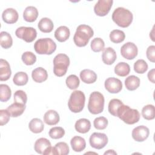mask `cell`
Returning a JSON list of instances; mask_svg holds the SVG:
<instances>
[{
    "label": "cell",
    "instance_id": "8",
    "mask_svg": "<svg viewBox=\"0 0 155 155\" xmlns=\"http://www.w3.org/2000/svg\"><path fill=\"white\" fill-rule=\"evenodd\" d=\"M16 36L26 42H33L37 36V31L31 27H20L15 31Z\"/></svg>",
    "mask_w": 155,
    "mask_h": 155
},
{
    "label": "cell",
    "instance_id": "7",
    "mask_svg": "<svg viewBox=\"0 0 155 155\" xmlns=\"http://www.w3.org/2000/svg\"><path fill=\"white\" fill-rule=\"evenodd\" d=\"M53 65L54 74L58 77L63 76L67 71L70 65V59L67 54L59 53L54 58Z\"/></svg>",
    "mask_w": 155,
    "mask_h": 155
},
{
    "label": "cell",
    "instance_id": "15",
    "mask_svg": "<svg viewBox=\"0 0 155 155\" xmlns=\"http://www.w3.org/2000/svg\"><path fill=\"white\" fill-rule=\"evenodd\" d=\"M12 71L8 62L3 59H0V81H7L11 76Z\"/></svg>",
    "mask_w": 155,
    "mask_h": 155
},
{
    "label": "cell",
    "instance_id": "48",
    "mask_svg": "<svg viewBox=\"0 0 155 155\" xmlns=\"http://www.w3.org/2000/svg\"><path fill=\"white\" fill-rule=\"evenodd\" d=\"M104 154H117V153L113 150H109L104 153Z\"/></svg>",
    "mask_w": 155,
    "mask_h": 155
},
{
    "label": "cell",
    "instance_id": "35",
    "mask_svg": "<svg viewBox=\"0 0 155 155\" xmlns=\"http://www.w3.org/2000/svg\"><path fill=\"white\" fill-rule=\"evenodd\" d=\"M12 91L8 85L6 84L0 85V100L1 102H7L11 97Z\"/></svg>",
    "mask_w": 155,
    "mask_h": 155
},
{
    "label": "cell",
    "instance_id": "20",
    "mask_svg": "<svg viewBox=\"0 0 155 155\" xmlns=\"http://www.w3.org/2000/svg\"><path fill=\"white\" fill-rule=\"evenodd\" d=\"M38 16V11L35 7L28 6L23 12L24 19L28 22H33Z\"/></svg>",
    "mask_w": 155,
    "mask_h": 155
},
{
    "label": "cell",
    "instance_id": "32",
    "mask_svg": "<svg viewBox=\"0 0 155 155\" xmlns=\"http://www.w3.org/2000/svg\"><path fill=\"white\" fill-rule=\"evenodd\" d=\"M125 38L124 32L120 30H114L110 33V39L111 42L118 44L123 42Z\"/></svg>",
    "mask_w": 155,
    "mask_h": 155
},
{
    "label": "cell",
    "instance_id": "1",
    "mask_svg": "<svg viewBox=\"0 0 155 155\" xmlns=\"http://www.w3.org/2000/svg\"><path fill=\"white\" fill-rule=\"evenodd\" d=\"M94 31L92 28L85 24L79 25L73 37L75 45L78 47H85L88 43L90 39L93 36Z\"/></svg>",
    "mask_w": 155,
    "mask_h": 155
},
{
    "label": "cell",
    "instance_id": "19",
    "mask_svg": "<svg viewBox=\"0 0 155 155\" xmlns=\"http://www.w3.org/2000/svg\"><path fill=\"white\" fill-rule=\"evenodd\" d=\"M31 77L35 82L41 83L47 79L48 74L44 68L38 67L32 71Z\"/></svg>",
    "mask_w": 155,
    "mask_h": 155
},
{
    "label": "cell",
    "instance_id": "4",
    "mask_svg": "<svg viewBox=\"0 0 155 155\" xmlns=\"http://www.w3.org/2000/svg\"><path fill=\"white\" fill-rule=\"evenodd\" d=\"M104 97L99 91L92 92L89 97L88 109L90 113L97 114L102 113L104 108Z\"/></svg>",
    "mask_w": 155,
    "mask_h": 155
},
{
    "label": "cell",
    "instance_id": "9",
    "mask_svg": "<svg viewBox=\"0 0 155 155\" xmlns=\"http://www.w3.org/2000/svg\"><path fill=\"white\" fill-rule=\"evenodd\" d=\"M89 142L91 147L97 150H101L107 144L108 137L105 133L95 132L90 136Z\"/></svg>",
    "mask_w": 155,
    "mask_h": 155
},
{
    "label": "cell",
    "instance_id": "47",
    "mask_svg": "<svg viewBox=\"0 0 155 155\" xmlns=\"http://www.w3.org/2000/svg\"><path fill=\"white\" fill-rule=\"evenodd\" d=\"M147 76H148V78L150 81H151L153 84L155 83V81H154V68H153V69H151V70H150L148 71Z\"/></svg>",
    "mask_w": 155,
    "mask_h": 155
},
{
    "label": "cell",
    "instance_id": "27",
    "mask_svg": "<svg viewBox=\"0 0 155 155\" xmlns=\"http://www.w3.org/2000/svg\"><path fill=\"white\" fill-rule=\"evenodd\" d=\"M28 128L32 133H40L44 130V122L39 118H33L29 122Z\"/></svg>",
    "mask_w": 155,
    "mask_h": 155
},
{
    "label": "cell",
    "instance_id": "6",
    "mask_svg": "<svg viewBox=\"0 0 155 155\" xmlns=\"http://www.w3.org/2000/svg\"><path fill=\"white\" fill-rule=\"evenodd\" d=\"M34 48L39 54L50 55L55 51L56 44L51 38H41L35 42Z\"/></svg>",
    "mask_w": 155,
    "mask_h": 155
},
{
    "label": "cell",
    "instance_id": "25",
    "mask_svg": "<svg viewBox=\"0 0 155 155\" xmlns=\"http://www.w3.org/2000/svg\"><path fill=\"white\" fill-rule=\"evenodd\" d=\"M51 146V143L46 138L41 137L36 140L34 145V149L36 152L39 154H43V152L49 147Z\"/></svg>",
    "mask_w": 155,
    "mask_h": 155
},
{
    "label": "cell",
    "instance_id": "39",
    "mask_svg": "<svg viewBox=\"0 0 155 155\" xmlns=\"http://www.w3.org/2000/svg\"><path fill=\"white\" fill-rule=\"evenodd\" d=\"M48 134L50 137L53 139H61L64 136L65 130L61 127H54L50 130Z\"/></svg>",
    "mask_w": 155,
    "mask_h": 155
},
{
    "label": "cell",
    "instance_id": "42",
    "mask_svg": "<svg viewBox=\"0 0 155 155\" xmlns=\"http://www.w3.org/2000/svg\"><path fill=\"white\" fill-rule=\"evenodd\" d=\"M27 101V94L23 90H17L14 93V102L25 104Z\"/></svg>",
    "mask_w": 155,
    "mask_h": 155
},
{
    "label": "cell",
    "instance_id": "11",
    "mask_svg": "<svg viewBox=\"0 0 155 155\" xmlns=\"http://www.w3.org/2000/svg\"><path fill=\"white\" fill-rule=\"evenodd\" d=\"M121 55L125 59L131 60L135 58L138 53V49L135 44L128 42L120 48Z\"/></svg>",
    "mask_w": 155,
    "mask_h": 155
},
{
    "label": "cell",
    "instance_id": "31",
    "mask_svg": "<svg viewBox=\"0 0 155 155\" xmlns=\"http://www.w3.org/2000/svg\"><path fill=\"white\" fill-rule=\"evenodd\" d=\"M28 77L26 73L23 71H19L16 73L13 78L14 84L18 86H22L28 82Z\"/></svg>",
    "mask_w": 155,
    "mask_h": 155
},
{
    "label": "cell",
    "instance_id": "10",
    "mask_svg": "<svg viewBox=\"0 0 155 155\" xmlns=\"http://www.w3.org/2000/svg\"><path fill=\"white\" fill-rule=\"evenodd\" d=\"M113 0H99L94 7V11L96 15L99 16H105L110 12Z\"/></svg>",
    "mask_w": 155,
    "mask_h": 155
},
{
    "label": "cell",
    "instance_id": "26",
    "mask_svg": "<svg viewBox=\"0 0 155 155\" xmlns=\"http://www.w3.org/2000/svg\"><path fill=\"white\" fill-rule=\"evenodd\" d=\"M38 27L43 33H50L53 29L54 25L50 18H43L38 22Z\"/></svg>",
    "mask_w": 155,
    "mask_h": 155
},
{
    "label": "cell",
    "instance_id": "33",
    "mask_svg": "<svg viewBox=\"0 0 155 155\" xmlns=\"http://www.w3.org/2000/svg\"><path fill=\"white\" fill-rule=\"evenodd\" d=\"M142 115L146 120H152L155 117L154 106L151 104H148L144 106L142 110Z\"/></svg>",
    "mask_w": 155,
    "mask_h": 155
},
{
    "label": "cell",
    "instance_id": "46",
    "mask_svg": "<svg viewBox=\"0 0 155 155\" xmlns=\"http://www.w3.org/2000/svg\"><path fill=\"white\" fill-rule=\"evenodd\" d=\"M44 155H47V154H54V155H58V153L54 148V147H48L44 152L43 154Z\"/></svg>",
    "mask_w": 155,
    "mask_h": 155
},
{
    "label": "cell",
    "instance_id": "40",
    "mask_svg": "<svg viewBox=\"0 0 155 155\" xmlns=\"http://www.w3.org/2000/svg\"><path fill=\"white\" fill-rule=\"evenodd\" d=\"M147 63L143 59H138L134 64V70L139 74H143L148 70Z\"/></svg>",
    "mask_w": 155,
    "mask_h": 155
},
{
    "label": "cell",
    "instance_id": "24",
    "mask_svg": "<svg viewBox=\"0 0 155 155\" xmlns=\"http://www.w3.org/2000/svg\"><path fill=\"white\" fill-rule=\"evenodd\" d=\"M76 130L80 133H86L91 128L90 121L85 118H81L78 120L74 125Z\"/></svg>",
    "mask_w": 155,
    "mask_h": 155
},
{
    "label": "cell",
    "instance_id": "18",
    "mask_svg": "<svg viewBox=\"0 0 155 155\" xmlns=\"http://www.w3.org/2000/svg\"><path fill=\"white\" fill-rule=\"evenodd\" d=\"M80 78L82 81L85 84H93L97 80L96 73L90 69H84L80 73Z\"/></svg>",
    "mask_w": 155,
    "mask_h": 155
},
{
    "label": "cell",
    "instance_id": "28",
    "mask_svg": "<svg viewBox=\"0 0 155 155\" xmlns=\"http://www.w3.org/2000/svg\"><path fill=\"white\" fill-rule=\"evenodd\" d=\"M125 85L127 90L130 91L135 90L140 85V79L134 75L129 76L125 80Z\"/></svg>",
    "mask_w": 155,
    "mask_h": 155
},
{
    "label": "cell",
    "instance_id": "30",
    "mask_svg": "<svg viewBox=\"0 0 155 155\" xmlns=\"http://www.w3.org/2000/svg\"><path fill=\"white\" fill-rule=\"evenodd\" d=\"M0 44L1 46L5 48H9L12 46L13 39L11 35L6 31H1L0 33Z\"/></svg>",
    "mask_w": 155,
    "mask_h": 155
},
{
    "label": "cell",
    "instance_id": "3",
    "mask_svg": "<svg viewBox=\"0 0 155 155\" xmlns=\"http://www.w3.org/2000/svg\"><path fill=\"white\" fill-rule=\"evenodd\" d=\"M117 117L128 125L137 123L140 119V114L137 110L131 108L129 106L122 104L117 110Z\"/></svg>",
    "mask_w": 155,
    "mask_h": 155
},
{
    "label": "cell",
    "instance_id": "21",
    "mask_svg": "<svg viewBox=\"0 0 155 155\" xmlns=\"http://www.w3.org/2000/svg\"><path fill=\"white\" fill-rule=\"evenodd\" d=\"M70 31L66 26H60L54 31V37L59 42L66 41L70 37Z\"/></svg>",
    "mask_w": 155,
    "mask_h": 155
},
{
    "label": "cell",
    "instance_id": "34",
    "mask_svg": "<svg viewBox=\"0 0 155 155\" xmlns=\"http://www.w3.org/2000/svg\"><path fill=\"white\" fill-rule=\"evenodd\" d=\"M122 104H124L122 102L118 99H113L110 100L108 107L109 113L113 116L117 117V110Z\"/></svg>",
    "mask_w": 155,
    "mask_h": 155
},
{
    "label": "cell",
    "instance_id": "43",
    "mask_svg": "<svg viewBox=\"0 0 155 155\" xmlns=\"http://www.w3.org/2000/svg\"><path fill=\"white\" fill-rule=\"evenodd\" d=\"M54 148L58 153V154L66 155L69 153V147L67 143L64 142H60L57 143Z\"/></svg>",
    "mask_w": 155,
    "mask_h": 155
},
{
    "label": "cell",
    "instance_id": "44",
    "mask_svg": "<svg viewBox=\"0 0 155 155\" xmlns=\"http://www.w3.org/2000/svg\"><path fill=\"white\" fill-rule=\"evenodd\" d=\"M11 115L7 109L0 110V125L1 126L7 124L10 117Z\"/></svg>",
    "mask_w": 155,
    "mask_h": 155
},
{
    "label": "cell",
    "instance_id": "37",
    "mask_svg": "<svg viewBox=\"0 0 155 155\" xmlns=\"http://www.w3.org/2000/svg\"><path fill=\"white\" fill-rule=\"evenodd\" d=\"M65 83L68 88L71 90H75L79 87L80 81L77 76L75 74H70L67 78Z\"/></svg>",
    "mask_w": 155,
    "mask_h": 155
},
{
    "label": "cell",
    "instance_id": "22",
    "mask_svg": "<svg viewBox=\"0 0 155 155\" xmlns=\"http://www.w3.org/2000/svg\"><path fill=\"white\" fill-rule=\"evenodd\" d=\"M70 144L73 150L76 152H81L83 151L86 147L85 139L78 136H74L70 140Z\"/></svg>",
    "mask_w": 155,
    "mask_h": 155
},
{
    "label": "cell",
    "instance_id": "16",
    "mask_svg": "<svg viewBox=\"0 0 155 155\" xmlns=\"http://www.w3.org/2000/svg\"><path fill=\"white\" fill-rule=\"evenodd\" d=\"M116 53L115 50L111 47H107L103 51L102 59L103 62L107 65L113 64L116 59Z\"/></svg>",
    "mask_w": 155,
    "mask_h": 155
},
{
    "label": "cell",
    "instance_id": "23",
    "mask_svg": "<svg viewBox=\"0 0 155 155\" xmlns=\"http://www.w3.org/2000/svg\"><path fill=\"white\" fill-rule=\"evenodd\" d=\"M25 104L15 102L8 107L7 110L10 113L12 117H16L21 116L25 110Z\"/></svg>",
    "mask_w": 155,
    "mask_h": 155
},
{
    "label": "cell",
    "instance_id": "2",
    "mask_svg": "<svg viewBox=\"0 0 155 155\" xmlns=\"http://www.w3.org/2000/svg\"><path fill=\"white\" fill-rule=\"evenodd\" d=\"M113 21L119 27L126 28L130 25L133 22L132 13L124 7H117L112 13Z\"/></svg>",
    "mask_w": 155,
    "mask_h": 155
},
{
    "label": "cell",
    "instance_id": "14",
    "mask_svg": "<svg viewBox=\"0 0 155 155\" xmlns=\"http://www.w3.org/2000/svg\"><path fill=\"white\" fill-rule=\"evenodd\" d=\"M19 18L18 12L13 8H8L4 10L2 14L3 21L7 24H14L17 22Z\"/></svg>",
    "mask_w": 155,
    "mask_h": 155
},
{
    "label": "cell",
    "instance_id": "29",
    "mask_svg": "<svg viewBox=\"0 0 155 155\" xmlns=\"http://www.w3.org/2000/svg\"><path fill=\"white\" fill-rule=\"evenodd\" d=\"M130 72V65L125 62H120L118 63L114 67V73L121 77H124L127 76Z\"/></svg>",
    "mask_w": 155,
    "mask_h": 155
},
{
    "label": "cell",
    "instance_id": "5",
    "mask_svg": "<svg viewBox=\"0 0 155 155\" xmlns=\"http://www.w3.org/2000/svg\"><path fill=\"white\" fill-rule=\"evenodd\" d=\"M85 102L84 93L80 90H75L71 94L68 102L69 110L73 113H79L82 111Z\"/></svg>",
    "mask_w": 155,
    "mask_h": 155
},
{
    "label": "cell",
    "instance_id": "13",
    "mask_svg": "<svg viewBox=\"0 0 155 155\" xmlns=\"http://www.w3.org/2000/svg\"><path fill=\"white\" fill-rule=\"evenodd\" d=\"M150 130L148 127L144 125H140L135 127L132 131V137L137 142H143L149 136Z\"/></svg>",
    "mask_w": 155,
    "mask_h": 155
},
{
    "label": "cell",
    "instance_id": "12",
    "mask_svg": "<svg viewBox=\"0 0 155 155\" xmlns=\"http://www.w3.org/2000/svg\"><path fill=\"white\" fill-rule=\"evenodd\" d=\"M105 89L110 93H117L122 88V83L117 78L111 77L108 78L105 81Z\"/></svg>",
    "mask_w": 155,
    "mask_h": 155
},
{
    "label": "cell",
    "instance_id": "41",
    "mask_svg": "<svg viewBox=\"0 0 155 155\" xmlns=\"http://www.w3.org/2000/svg\"><path fill=\"white\" fill-rule=\"evenodd\" d=\"M108 120L106 117L103 116H100L96 117L93 122L94 127L97 130H104L107 128L108 125Z\"/></svg>",
    "mask_w": 155,
    "mask_h": 155
},
{
    "label": "cell",
    "instance_id": "38",
    "mask_svg": "<svg viewBox=\"0 0 155 155\" xmlns=\"http://www.w3.org/2000/svg\"><path fill=\"white\" fill-rule=\"evenodd\" d=\"M22 62L27 65H33L36 61V55L31 51L24 52L21 56Z\"/></svg>",
    "mask_w": 155,
    "mask_h": 155
},
{
    "label": "cell",
    "instance_id": "36",
    "mask_svg": "<svg viewBox=\"0 0 155 155\" xmlns=\"http://www.w3.org/2000/svg\"><path fill=\"white\" fill-rule=\"evenodd\" d=\"M91 48L94 52H100L104 50L105 43L102 39L95 38L91 42Z\"/></svg>",
    "mask_w": 155,
    "mask_h": 155
},
{
    "label": "cell",
    "instance_id": "45",
    "mask_svg": "<svg viewBox=\"0 0 155 155\" xmlns=\"http://www.w3.org/2000/svg\"><path fill=\"white\" fill-rule=\"evenodd\" d=\"M146 54L148 59L151 62H155V46L150 45L148 47L146 51Z\"/></svg>",
    "mask_w": 155,
    "mask_h": 155
},
{
    "label": "cell",
    "instance_id": "17",
    "mask_svg": "<svg viewBox=\"0 0 155 155\" xmlns=\"http://www.w3.org/2000/svg\"><path fill=\"white\" fill-rule=\"evenodd\" d=\"M60 120L58 113L53 110L47 111L44 115V121L48 125H56Z\"/></svg>",
    "mask_w": 155,
    "mask_h": 155
}]
</instances>
